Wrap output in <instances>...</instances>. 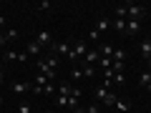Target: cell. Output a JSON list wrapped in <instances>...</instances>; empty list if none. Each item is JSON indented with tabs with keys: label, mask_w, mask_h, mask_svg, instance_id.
Instances as JSON below:
<instances>
[{
	"label": "cell",
	"mask_w": 151,
	"mask_h": 113,
	"mask_svg": "<svg viewBox=\"0 0 151 113\" xmlns=\"http://www.w3.org/2000/svg\"><path fill=\"white\" fill-rule=\"evenodd\" d=\"M146 15V8L139 3H126V20H141Z\"/></svg>",
	"instance_id": "obj_1"
},
{
	"label": "cell",
	"mask_w": 151,
	"mask_h": 113,
	"mask_svg": "<svg viewBox=\"0 0 151 113\" xmlns=\"http://www.w3.org/2000/svg\"><path fill=\"white\" fill-rule=\"evenodd\" d=\"M88 53V43L86 40H76V45H70V53H68V60H78V58H83V55Z\"/></svg>",
	"instance_id": "obj_2"
},
{
	"label": "cell",
	"mask_w": 151,
	"mask_h": 113,
	"mask_svg": "<svg viewBox=\"0 0 151 113\" xmlns=\"http://www.w3.org/2000/svg\"><path fill=\"white\" fill-rule=\"evenodd\" d=\"M35 43L40 45V48H48V50H50L55 40H53V35H50V30H40V33L35 35Z\"/></svg>",
	"instance_id": "obj_3"
},
{
	"label": "cell",
	"mask_w": 151,
	"mask_h": 113,
	"mask_svg": "<svg viewBox=\"0 0 151 113\" xmlns=\"http://www.w3.org/2000/svg\"><path fill=\"white\" fill-rule=\"evenodd\" d=\"M35 68H40V75H45V78H48L50 83H55V70L50 68V65L45 63L43 58H38V60H35Z\"/></svg>",
	"instance_id": "obj_4"
},
{
	"label": "cell",
	"mask_w": 151,
	"mask_h": 113,
	"mask_svg": "<svg viewBox=\"0 0 151 113\" xmlns=\"http://www.w3.org/2000/svg\"><path fill=\"white\" fill-rule=\"evenodd\" d=\"M30 55L25 50H5V60H18V63H25Z\"/></svg>",
	"instance_id": "obj_5"
},
{
	"label": "cell",
	"mask_w": 151,
	"mask_h": 113,
	"mask_svg": "<svg viewBox=\"0 0 151 113\" xmlns=\"http://www.w3.org/2000/svg\"><path fill=\"white\" fill-rule=\"evenodd\" d=\"M50 53H55L58 58H68V53H70V43H53Z\"/></svg>",
	"instance_id": "obj_6"
},
{
	"label": "cell",
	"mask_w": 151,
	"mask_h": 113,
	"mask_svg": "<svg viewBox=\"0 0 151 113\" xmlns=\"http://www.w3.org/2000/svg\"><path fill=\"white\" fill-rule=\"evenodd\" d=\"M98 58H101L98 48H88V53L83 55V63H81V65H93V63H98Z\"/></svg>",
	"instance_id": "obj_7"
},
{
	"label": "cell",
	"mask_w": 151,
	"mask_h": 113,
	"mask_svg": "<svg viewBox=\"0 0 151 113\" xmlns=\"http://www.w3.org/2000/svg\"><path fill=\"white\" fill-rule=\"evenodd\" d=\"M141 30V20H126V35H136Z\"/></svg>",
	"instance_id": "obj_8"
},
{
	"label": "cell",
	"mask_w": 151,
	"mask_h": 113,
	"mask_svg": "<svg viewBox=\"0 0 151 113\" xmlns=\"http://www.w3.org/2000/svg\"><path fill=\"white\" fill-rule=\"evenodd\" d=\"M139 53H141V58H149V55H151V40H141V43H139Z\"/></svg>",
	"instance_id": "obj_9"
},
{
	"label": "cell",
	"mask_w": 151,
	"mask_h": 113,
	"mask_svg": "<svg viewBox=\"0 0 151 113\" xmlns=\"http://www.w3.org/2000/svg\"><path fill=\"white\" fill-rule=\"evenodd\" d=\"M30 88H33V83H13V86H10V91H13V93H18V96H20V93L30 91Z\"/></svg>",
	"instance_id": "obj_10"
},
{
	"label": "cell",
	"mask_w": 151,
	"mask_h": 113,
	"mask_svg": "<svg viewBox=\"0 0 151 113\" xmlns=\"http://www.w3.org/2000/svg\"><path fill=\"white\" fill-rule=\"evenodd\" d=\"M111 20H113V18H106V15H103V18H98V23H96V30H98V33L108 30V28H111Z\"/></svg>",
	"instance_id": "obj_11"
},
{
	"label": "cell",
	"mask_w": 151,
	"mask_h": 113,
	"mask_svg": "<svg viewBox=\"0 0 151 113\" xmlns=\"http://www.w3.org/2000/svg\"><path fill=\"white\" fill-rule=\"evenodd\" d=\"M111 28H113L116 33H126V20H124V18H113V20H111Z\"/></svg>",
	"instance_id": "obj_12"
},
{
	"label": "cell",
	"mask_w": 151,
	"mask_h": 113,
	"mask_svg": "<svg viewBox=\"0 0 151 113\" xmlns=\"http://www.w3.org/2000/svg\"><path fill=\"white\" fill-rule=\"evenodd\" d=\"M96 48H98V53H101L103 58H111L113 55V45L111 43H101V45H96Z\"/></svg>",
	"instance_id": "obj_13"
},
{
	"label": "cell",
	"mask_w": 151,
	"mask_h": 113,
	"mask_svg": "<svg viewBox=\"0 0 151 113\" xmlns=\"http://www.w3.org/2000/svg\"><path fill=\"white\" fill-rule=\"evenodd\" d=\"M73 88L76 86H70V83H58V96H73Z\"/></svg>",
	"instance_id": "obj_14"
},
{
	"label": "cell",
	"mask_w": 151,
	"mask_h": 113,
	"mask_svg": "<svg viewBox=\"0 0 151 113\" xmlns=\"http://www.w3.org/2000/svg\"><path fill=\"white\" fill-rule=\"evenodd\" d=\"M40 50H43V48H40V45H38L35 40H30V43L25 45V53L30 55V58H33V55H35V58H38V53H40Z\"/></svg>",
	"instance_id": "obj_15"
},
{
	"label": "cell",
	"mask_w": 151,
	"mask_h": 113,
	"mask_svg": "<svg viewBox=\"0 0 151 113\" xmlns=\"http://www.w3.org/2000/svg\"><path fill=\"white\" fill-rule=\"evenodd\" d=\"M111 60H113V63H126V50L116 48V50H113V55H111Z\"/></svg>",
	"instance_id": "obj_16"
},
{
	"label": "cell",
	"mask_w": 151,
	"mask_h": 113,
	"mask_svg": "<svg viewBox=\"0 0 151 113\" xmlns=\"http://www.w3.org/2000/svg\"><path fill=\"white\" fill-rule=\"evenodd\" d=\"M113 106H116V111H121V113H129V101H126V98H116V103H113Z\"/></svg>",
	"instance_id": "obj_17"
},
{
	"label": "cell",
	"mask_w": 151,
	"mask_h": 113,
	"mask_svg": "<svg viewBox=\"0 0 151 113\" xmlns=\"http://www.w3.org/2000/svg\"><path fill=\"white\" fill-rule=\"evenodd\" d=\"M43 60H45V63H48V65H50V68H53V70H55V68H58V60H60V58H58V55H55V53H48V55H45V58H43Z\"/></svg>",
	"instance_id": "obj_18"
},
{
	"label": "cell",
	"mask_w": 151,
	"mask_h": 113,
	"mask_svg": "<svg viewBox=\"0 0 151 113\" xmlns=\"http://www.w3.org/2000/svg\"><path fill=\"white\" fill-rule=\"evenodd\" d=\"M48 83H50V81L45 78V75H40V73H38V75H35V81H33V86H38V88H45Z\"/></svg>",
	"instance_id": "obj_19"
},
{
	"label": "cell",
	"mask_w": 151,
	"mask_h": 113,
	"mask_svg": "<svg viewBox=\"0 0 151 113\" xmlns=\"http://www.w3.org/2000/svg\"><path fill=\"white\" fill-rule=\"evenodd\" d=\"M139 83H141V88H146V86H149V83H151V70H144V73H141Z\"/></svg>",
	"instance_id": "obj_20"
},
{
	"label": "cell",
	"mask_w": 151,
	"mask_h": 113,
	"mask_svg": "<svg viewBox=\"0 0 151 113\" xmlns=\"http://www.w3.org/2000/svg\"><path fill=\"white\" fill-rule=\"evenodd\" d=\"M18 113H35V111H33V106H30V101H23L20 106H18Z\"/></svg>",
	"instance_id": "obj_21"
},
{
	"label": "cell",
	"mask_w": 151,
	"mask_h": 113,
	"mask_svg": "<svg viewBox=\"0 0 151 113\" xmlns=\"http://www.w3.org/2000/svg\"><path fill=\"white\" fill-rule=\"evenodd\" d=\"M108 96V86H101V88H96V101H101L103 103V98Z\"/></svg>",
	"instance_id": "obj_22"
},
{
	"label": "cell",
	"mask_w": 151,
	"mask_h": 113,
	"mask_svg": "<svg viewBox=\"0 0 151 113\" xmlns=\"http://www.w3.org/2000/svg\"><path fill=\"white\" fill-rule=\"evenodd\" d=\"M111 83H116V86H124V83H126V75H124V73H113Z\"/></svg>",
	"instance_id": "obj_23"
},
{
	"label": "cell",
	"mask_w": 151,
	"mask_h": 113,
	"mask_svg": "<svg viewBox=\"0 0 151 113\" xmlns=\"http://www.w3.org/2000/svg\"><path fill=\"white\" fill-rule=\"evenodd\" d=\"M55 91H58V88H55V83H48V86L43 88V96H50V98H53V96H55Z\"/></svg>",
	"instance_id": "obj_24"
},
{
	"label": "cell",
	"mask_w": 151,
	"mask_h": 113,
	"mask_svg": "<svg viewBox=\"0 0 151 113\" xmlns=\"http://www.w3.org/2000/svg\"><path fill=\"white\" fill-rule=\"evenodd\" d=\"M53 101H55V106H68L70 98L68 96H53Z\"/></svg>",
	"instance_id": "obj_25"
},
{
	"label": "cell",
	"mask_w": 151,
	"mask_h": 113,
	"mask_svg": "<svg viewBox=\"0 0 151 113\" xmlns=\"http://www.w3.org/2000/svg\"><path fill=\"white\" fill-rule=\"evenodd\" d=\"M70 78H73V81H81V78H83V70H81V65L70 70Z\"/></svg>",
	"instance_id": "obj_26"
},
{
	"label": "cell",
	"mask_w": 151,
	"mask_h": 113,
	"mask_svg": "<svg viewBox=\"0 0 151 113\" xmlns=\"http://www.w3.org/2000/svg\"><path fill=\"white\" fill-rule=\"evenodd\" d=\"M113 103H116V93H111V91H108V96L103 98V106H113Z\"/></svg>",
	"instance_id": "obj_27"
},
{
	"label": "cell",
	"mask_w": 151,
	"mask_h": 113,
	"mask_svg": "<svg viewBox=\"0 0 151 113\" xmlns=\"http://www.w3.org/2000/svg\"><path fill=\"white\" fill-rule=\"evenodd\" d=\"M116 18H124L126 20V3L124 5H116Z\"/></svg>",
	"instance_id": "obj_28"
},
{
	"label": "cell",
	"mask_w": 151,
	"mask_h": 113,
	"mask_svg": "<svg viewBox=\"0 0 151 113\" xmlns=\"http://www.w3.org/2000/svg\"><path fill=\"white\" fill-rule=\"evenodd\" d=\"M5 35H8V40H18V35H20V33H18L15 28H10V30H5Z\"/></svg>",
	"instance_id": "obj_29"
},
{
	"label": "cell",
	"mask_w": 151,
	"mask_h": 113,
	"mask_svg": "<svg viewBox=\"0 0 151 113\" xmlns=\"http://www.w3.org/2000/svg\"><path fill=\"white\" fill-rule=\"evenodd\" d=\"M81 70H83V78H91L93 75V65H81Z\"/></svg>",
	"instance_id": "obj_30"
},
{
	"label": "cell",
	"mask_w": 151,
	"mask_h": 113,
	"mask_svg": "<svg viewBox=\"0 0 151 113\" xmlns=\"http://www.w3.org/2000/svg\"><path fill=\"white\" fill-rule=\"evenodd\" d=\"M48 8H50V3L43 0V3H38V5H35V10H48Z\"/></svg>",
	"instance_id": "obj_31"
},
{
	"label": "cell",
	"mask_w": 151,
	"mask_h": 113,
	"mask_svg": "<svg viewBox=\"0 0 151 113\" xmlns=\"http://www.w3.org/2000/svg\"><path fill=\"white\" fill-rule=\"evenodd\" d=\"M88 38H91V40H96V43H98V38H101V33H98L96 28H93V30H91V35H88Z\"/></svg>",
	"instance_id": "obj_32"
},
{
	"label": "cell",
	"mask_w": 151,
	"mask_h": 113,
	"mask_svg": "<svg viewBox=\"0 0 151 113\" xmlns=\"http://www.w3.org/2000/svg\"><path fill=\"white\" fill-rule=\"evenodd\" d=\"M5 45H8V35H5V33H0V48H5Z\"/></svg>",
	"instance_id": "obj_33"
},
{
	"label": "cell",
	"mask_w": 151,
	"mask_h": 113,
	"mask_svg": "<svg viewBox=\"0 0 151 113\" xmlns=\"http://www.w3.org/2000/svg\"><path fill=\"white\" fill-rule=\"evenodd\" d=\"M86 113H98V106L93 103V106H86Z\"/></svg>",
	"instance_id": "obj_34"
},
{
	"label": "cell",
	"mask_w": 151,
	"mask_h": 113,
	"mask_svg": "<svg viewBox=\"0 0 151 113\" xmlns=\"http://www.w3.org/2000/svg\"><path fill=\"white\" fill-rule=\"evenodd\" d=\"M73 113H86V108H83V106H78V108H76Z\"/></svg>",
	"instance_id": "obj_35"
},
{
	"label": "cell",
	"mask_w": 151,
	"mask_h": 113,
	"mask_svg": "<svg viewBox=\"0 0 151 113\" xmlns=\"http://www.w3.org/2000/svg\"><path fill=\"white\" fill-rule=\"evenodd\" d=\"M3 83H5V75H3V70H0V88H3Z\"/></svg>",
	"instance_id": "obj_36"
},
{
	"label": "cell",
	"mask_w": 151,
	"mask_h": 113,
	"mask_svg": "<svg viewBox=\"0 0 151 113\" xmlns=\"http://www.w3.org/2000/svg\"><path fill=\"white\" fill-rule=\"evenodd\" d=\"M0 28H5V15H0Z\"/></svg>",
	"instance_id": "obj_37"
},
{
	"label": "cell",
	"mask_w": 151,
	"mask_h": 113,
	"mask_svg": "<svg viewBox=\"0 0 151 113\" xmlns=\"http://www.w3.org/2000/svg\"><path fill=\"white\" fill-rule=\"evenodd\" d=\"M146 65H149V70H151V55H149V58H146Z\"/></svg>",
	"instance_id": "obj_38"
},
{
	"label": "cell",
	"mask_w": 151,
	"mask_h": 113,
	"mask_svg": "<svg viewBox=\"0 0 151 113\" xmlns=\"http://www.w3.org/2000/svg\"><path fill=\"white\" fill-rule=\"evenodd\" d=\"M146 91H149V93H151V83H149V86H146Z\"/></svg>",
	"instance_id": "obj_39"
},
{
	"label": "cell",
	"mask_w": 151,
	"mask_h": 113,
	"mask_svg": "<svg viewBox=\"0 0 151 113\" xmlns=\"http://www.w3.org/2000/svg\"><path fill=\"white\" fill-rule=\"evenodd\" d=\"M0 106H3V93H0Z\"/></svg>",
	"instance_id": "obj_40"
},
{
	"label": "cell",
	"mask_w": 151,
	"mask_h": 113,
	"mask_svg": "<svg viewBox=\"0 0 151 113\" xmlns=\"http://www.w3.org/2000/svg\"><path fill=\"white\" fill-rule=\"evenodd\" d=\"M43 113H53V111H43Z\"/></svg>",
	"instance_id": "obj_41"
}]
</instances>
